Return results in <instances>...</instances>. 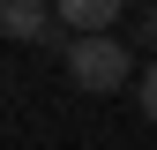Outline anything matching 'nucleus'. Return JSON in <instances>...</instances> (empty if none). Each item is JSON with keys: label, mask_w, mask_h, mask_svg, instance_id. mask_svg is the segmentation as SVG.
<instances>
[{"label": "nucleus", "mask_w": 157, "mask_h": 150, "mask_svg": "<svg viewBox=\"0 0 157 150\" xmlns=\"http://www.w3.org/2000/svg\"><path fill=\"white\" fill-rule=\"evenodd\" d=\"M0 30L8 38H23V45H45V53H60L67 60V23H60V8H45V0H8V8H0Z\"/></svg>", "instance_id": "2"}, {"label": "nucleus", "mask_w": 157, "mask_h": 150, "mask_svg": "<svg viewBox=\"0 0 157 150\" xmlns=\"http://www.w3.org/2000/svg\"><path fill=\"white\" fill-rule=\"evenodd\" d=\"M127 15V0H60L67 38H112V23Z\"/></svg>", "instance_id": "3"}, {"label": "nucleus", "mask_w": 157, "mask_h": 150, "mask_svg": "<svg viewBox=\"0 0 157 150\" xmlns=\"http://www.w3.org/2000/svg\"><path fill=\"white\" fill-rule=\"evenodd\" d=\"M142 120H157V60L142 68Z\"/></svg>", "instance_id": "5"}, {"label": "nucleus", "mask_w": 157, "mask_h": 150, "mask_svg": "<svg viewBox=\"0 0 157 150\" xmlns=\"http://www.w3.org/2000/svg\"><path fill=\"white\" fill-rule=\"evenodd\" d=\"M60 68H67V83H75V90H90V98H112V90L135 75V45H127V38H75Z\"/></svg>", "instance_id": "1"}, {"label": "nucleus", "mask_w": 157, "mask_h": 150, "mask_svg": "<svg viewBox=\"0 0 157 150\" xmlns=\"http://www.w3.org/2000/svg\"><path fill=\"white\" fill-rule=\"evenodd\" d=\"M135 45L157 60V8H142V15H135Z\"/></svg>", "instance_id": "4"}]
</instances>
